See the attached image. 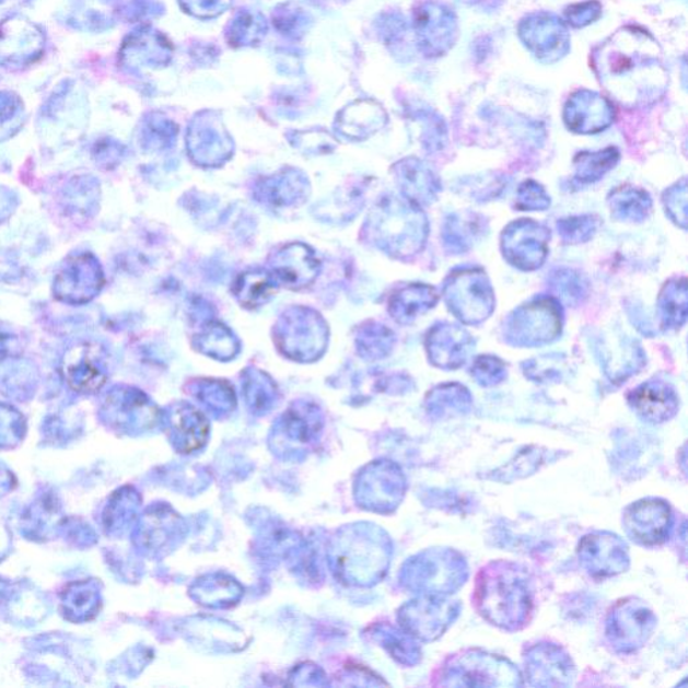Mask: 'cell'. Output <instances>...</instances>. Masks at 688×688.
Here are the masks:
<instances>
[{"label":"cell","mask_w":688,"mask_h":688,"mask_svg":"<svg viewBox=\"0 0 688 688\" xmlns=\"http://www.w3.org/2000/svg\"><path fill=\"white\" fill-rule=\"evenodd\" d=\"M631 407L650 422H664L675 416L679 399L672 386L661 381H649L640 385L628 397Z\"/></svg>","instance_id":"obj_15"},{"label":"cell","mask_w":688,"mask_h":688,"mask_svg":"<svg viewBox=\"0 0 688 688\" xmlns=\"http://www.w3.org/2000/svg\"><path fill=\"white\" fill-rule=\"evenodd\" d=\"M625 526L629 537L638 544L661 545L672 527V511L666 502L646 499L629 505L625 514Z\"/></svg>","instance_id":"obj_11"},{"label":"cell","mask_w":688,"mask_h":688,"mask_svg":"<svg viewBox=\"0 0 688 688\" xmlns=\"http://www.w3.org/2000/svg\"><path fill=\"white\" fill-rule=\"evenodd\" d=\"M415 28L421 51L432 58L446 55L458 34L454 11L433 0L421 3L415 11Z\"/></svg>","instance_id":"obj_8"},{"label":"cell","mask_w":688,"mask_h":688,"mask_svg":"<svg viewBox=\"0 0 688 688\" xmlns=\"http://www.w3.org/2000/svg\"><path fill=\"white\" fill-rule=\"evenodd\" d=\"M592 67L604 90L628 108L655 104L667 91L661 46L643 28L626 26L611 34L593 51Z\"/></svg>","instance_id":"obj_1"},{"label":"cell","mask_w":688,"mask_h":688,"mask_svg":"<svg viewBox=\"0 0 688 688\" xmlns=\"http://www.w3.org/2000/svg\"><path fill=\"white\" fill-rule=\"evenodd\" d=\"M550 232L540 223L521 220L510 223L502 234V250L511 266L522 270L543 267L548 256Z\"/></svg>","instance_id":"obj_9"},{"label":"cell","mask_w":688,"mask_h":688,"mask_svg":"<svg viewBox=\"0 0 688 688\" xmlns=\"http://www.w3.org/2000/svg\"><path fill=\"white\" fill-rule=\"evenodd\" d=\"M655 626L654 611L645 603L627 598L611 608L607 620V638L617 652L629 654L642 649Z\"/></svg>","instance_id":"obj_5"},{"label":"cell","mask_w":688,"mask_h":688,"mask_svg":"<svg viewBox=\"0 0 688 688\" xmlns=\"http://www.w3.org/2000/svg\"><path fill=\"white\" fill-rule=\"evenodd\" d=\"M505 364L495 357H479L473 366L475 380L483 386L501 384L505 378Z\"/></svg>","instance_id":"obj_27"},{"label":"cell","mask_w":688,"mask_h":688,"mask_svg":"<svg viewBox=\"0 0 688 688\" xmlns=\"http://www.w3.org/2000/svg\"><path fill=\"white\" fill-rule=\"evenodd\" d=\"M579 555L582 563L595 578L616 575L628 567L627 545L608 533L587 535L580 544Z\"/></svg>","instance_id":"obj_12"},{"label":"cell","mask_w":688,"mask_h":688,"mask_svg":"<svg viewBox=\"0 0 688 688\" xmlns=\"http://www.w3.org/2000/svg\"><path fill=\"white\" fill-rule=\"evenodd\" d=\"M561 328L560 302L540 298L514 311L505 325V338L514 346H544L560 337Z\"/></svg>","instance_id":"obj_4"},{"label":"cell","mask_w":688,"mask_h":688,"mask_svg":"<svg viewBox=\"0 0 688 688\" xmlns=\"http://www.w3.org/2000/svg\"><path fill=\"white\" fill-rule=\"evenodd\" d=\"M619 151L614 147L598 152H582L574 159V178L580 184H593L610 172L619 162Z\"/></svg>","instance_id":"obj_21"},{"label":"cell","mask_w":688,"mask_h":688,"mask_svg":"<svg viewBox=\"0 0 688 688\" xmlns=\"http://www.w3.org/2000/svg\"><path fill=\"white\" fill-rule=\"evenodd\" d=\"M616 116L610 100L596 92L579 91L568 100L564 123L578 133H597L608 128Z\"/></svg>","instance_id":"obj_13"},{"label":"cell","mask_w":688,"mask_h":688,"mask_svg":"<svg viewBox=\"0 0 688 688\" xmlns=\"http://www.w3.org/2000/svg\"><path fill=\"white\" fill-rule=\"evenodd\" d=\"M441 681L444 686L491 687L514 685L517 674L508 662L492 655L467 652L451 658Z\"/></svg>","instance_id":"obj_6"},{"label":"cell","mask_w":688,"mask_h":688,"mask_svg":"<svg viewBox=\"0 0 688 688\" xmlns=\"http://www.w3.org/2000/svg\"><path fill=\"white\" fill-rule=\"evenodd\" d=\"M464 2H469L473 4H490L492 3V0H464Z\"/></svg>","instance_id":"obj_30"},{"label":"cell","mask_w":688,"mask_h":688,"mask_svg":"<svg viewBox=\"0 0 688 688\" xmlns=\"http://www.w3.org/2000/svg\"><path fill=\"white\" fill-rule=\"evenodd\" d=\"M476 605L492 625L508 629L523 626L532 610L527 582L513 564L492 563L479 574Z\"/></svg>","instance_id":"obj_2"},{"label":"cell","mask_w":688,"mask_h":688,"mask_svg":"<svg viewBox=\"0 0 688 688\" xmlns=\"http://www.w3.org/2000/svg\"><path fill=\"white\" fill-rule=\"evenodd\" d=\"M520 37L539 61H560L570 49V35L560 18L537 13L525 18L520 25Z\"/></svg>","instance_id":"obj_10"},{"label":"cell","mask_w":688,"mask_h":688,"mask_svg":"<svg viewBox=\"0 0 688 688\" xmlns=\"http://www.w3.org/2000/svg\"><path fill=\"white\" fill-rule=\"evenodd\" d=\"M602 4L597 0H587L584 3L569 5L564 10V20H567L570 26L585 27L597 21L599 15H602Z\"/></svg>","instance_id":"obj_29"},{"label":"cell","mask_w":688,"mask_h":688,"mask_svg":"<svg viewBox=\"0 0 688 688\" xmlns=\"http://www.w3.org/2000/svg\"><path fill=\"white\" fill-rule=\"evenodd\" d=\"M45 34L25 16L0 22V67L22 69L38 61L45 50Z\"/></svg>","instance_id":"obj_7"},{"label":"cell","mask_w":688,"mask_h":688,"mask_svg":"<svg viewBox=\"0 0 688 688\" xmlns=\"http://www.w3.org/2000/svg\"><path fill=\"white\" fill-rule=\"evenodd\" d=\"M608 202L611 215L621 221L643 222L649 219L652 210L649 194L640 190V188L629 186L619 187L611 191Z\"/></svg>","instance_id":"obj_18"},{"label":"cell","mask_w":688,"mask_h":688,"mask_svg":"<svg viewBox=\"0 0 688 688\" xmlns=\"http://www.w3.org/2000/svg\"><path fill=\"white\" fill-rule=\"evenodd\" d=\"M598 222L595 217L582 215L558 222V233L568 244H580L591 240L597 231Z\"/></svg>","instance_id":"obj_24"},{"label":"cell","mask_w":688,"mask_h":688,"mask_svg":"<svg viewBox=\"0 0 688 688\" xmlns=\"http://www.w3.org/2000/svg\"><path fill=\"white\" fill-rule=\"evenodd\" d=\"M485 232V222L478 214L455 213L445 220L443 238L446 249L460 255L467 252L480 234Z\"/></svg>","instance_id":"obj_16"},{"label":"cell","mask_w":688,"mask_h":688,"mask_svg":"<svg viewBox=\"0 0 688 688\" xmlns=\"http://www.w3.org/2000/svg\"><path fill=\"white\" fill-rule=\"evenodd\" d=\"M401 173L405 191L411 201L421 205L434 201L441 190V185L431 168L416 159H410V161L404 162Z\"/></svg>","instance_id":"obj_17"},{"label":"cell","mask_w":688,"mask_h":688,"mask_svg":"<svg viewBox=\"0 0 688 688\" xmlns=\"http://www.w3.org/2000/svg\"><path fill=\"white\" fill-rule=\"evenodd\" d=\"M439 293L433 287L409 285L399 291L393 299V313L398 320L410 322L417 315L427 313L438 303Z\"/></svg>","instance_id":"obj_19"},{"label":"cell","mask_w":688,"mask_h":688,"mask_svg":"<svg viewBox=\"0 0 688 688\" xmlns=\"http://www.w3.org/2000/svg\"><path fill=\"white\" fill-rule=\"evenodd\" d=\"M444 299L458 320L466 325H479L495 308L490 280L483 270L457 269L445 280Z\"/></svg>","instance_id":"obj_3"},{"label":"cell","mask_w":688,"mask_h":688,"mask_svg":"<svg viewBox=\"0 0 688 688\" xmlns=\"http://www.w3.org/2000/svg\"><path fill=\"white\" fill-rule=\"evenodd\" d=\"M23 105L13 93L0 92V135L13 133L22 123Z\"/></svg>","instance_id":"obj_26"},{"label":"cell","mask_w":688,"mask_h":688,"mask_svg":"<svg viewBox=\"0 0 688 688\" xmlns=\"http://www.w3.org/2000/svg\"><path fill=\"white\" fill-rule=\"evenodd\" d=\"M664 208L666 213L672 217L673 221L678 223L680 228L686 229L687 225V185L686 179H681L672 188H668L663 196Z\"/></svg>","instance_id":"obj_25"},{"label":"cell","mask_w":688,"mask_h":688,"mask_svg":"<svg viewBox=\"0 0 688 688\" xmlns=\"http://www.w3.org/2000/svg\"><path fill=\"white\" fill-rule=\"evenodd\" d=\"M532 669L543 675L539 679H556V685H562V679H567L570 672V664L567 657L560 655L557 649H538L532 655ZM537 673H534L537 674Z\"/></svg>","instance_id":"obj_22"},{"label":"cell","mask_w":688,"mask_h":688,"mask_svg":"<svg viewBox=\"0 0 688 688\" xmlns=\"http://www.w3.org/2000/svg\"><path fill=\"white\" fill-rule=\"evenodd\" d=\"M550 206V197L545 188L534 180H527L517 191L516 208L525 211L546 210Z\"/></svg>","instance_id":"obj_28"},{"label":"cell","mask_w":688,"mask_h":688,"mask_svg":"<svg viewBox=\"0 0 688 688\" xmlns=\"http://www.w3.org/2000/svg\"><path fill=\"white\" fill-rule=\"evenodd\" d=\"M550 287L558 299L569 305L581 303L586 293V284L581 276L568 269H560L552 273Z\"/></svg>","instance_id":"obj_23"},{"label":"cell","mask_w":688,"mask_h":688,"mask_svg":"<svg viewBox=\"0 0 688 688\" xmlns=\"http://www.w3.org/2000/svg\"><path fill=\"white\" fill-rule=\"evenodd\" d=\"M658 317L666 328H679L687 319L686 279L673 280L664 285L657 302Z\"/></svg>","instance_id":"obj_20"},{"label":"cell","mask_w":688,"mask_h":688,"mask_svg":"<svg viewBox=\"0 0 688 688\" xmlns=\"http://www.w3.org/2000/svg\"><path fill=\"white\" fill-rule=\"evenodd\" d=\"M474 346V339L468 331L451 323H439L427 338L429 358L438 368L445 370L462 368Z\"/></svg>","instance_id":"obj_14"}]
</instances>
